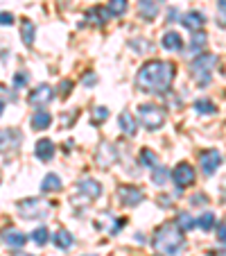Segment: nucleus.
<instances>
[{
  "label": "nucleus",
  "mask_w": 226,
  "mask_h": 256,
  "mask_svg": "<svg viewBox=\"0 0 226 256\" xmlns=\"http://www.w3.org/2000/svg\"><path fill=\"white\" fill-rule=\"evenodd\" d=\"M174 75H177V68L170 62H147L136 75V84L138 88H143L145 93H163L172 86Z\"/></svg>",
  "instance_id": "obj_1"
},
{
  "label": "nucleus",
  "mask_w": 226,
  "mask_h": 256,
  "mask_svg": "<svg viewBox=\"0 0 226 256\" xmlns=\"http://www.w3.org/2000/svg\"><path fill=\"white\" fill-rule=\"evenodd\" d=\"M154 250L161 252V254L168 256H177L179 252L186 247V238H183V232L179 229L177 222H165L163 227L156 229L154 234Z\"/></svg>",
  "instance_id": "obj_2"
},
{
  "label": "nucleus",
  "mask_w": 226,
  "mask_h": 256,
  "mask_svg": "<svg viewBox=\"0 0 226 256\" xmlns=\"http://www.w3.org/2000/svg\"><path fill=\"white\" fill-rule=\"evenodd\" d=\"M217 66V57L215 54H199L197 59L193 62V75H195V82L199 86H208L211 84V75H213V68Z\"/></svg>",
  "instance_id": "obj_3"
},
{
  "label": "nucleus",
  "mask_w": 226,
  "mask_h": 256,
  "mask_svg": "<svg viewBox=\"0 0 226 256\" xmlns=\"http://www.w3.org/2000/svg\"><path fill=\"white\" fill-rule=\"evenodd\" d=\"M138 118H140V122H143L147 130L154 132L165 122V112L161 109V106H156V104H140L138 106Z\"/></svg>",
  "instance_id": "obj_4"
},
{
  "label": "nucleus",
  "mask_w": 226,
  "mask_h": 256,
  "mask_svg": "<svg viewBox=\"0 0 226 256\" xmlns=\"http://www.w3.org/2000/svg\"><path fill=\"white\" fill-rule=\"evenodd\" d=\"M18 216L23 218V220H34V218H41L45 211V206L41 204V200L36 198H27L23 200V202H18Z\"/></svg>",
  "instance_id": "obj_5"
},
{
  "label": "nucleus",
  "mask_w": 226,
  "mask_h": 256,
  "mask_svg": "<svg viewBox=\"0 0 226 256\" xmlns=\"http://www.w3.org/2000/svg\"><path fill=\"white\" fill-rule=\"evenodd\" d=\"M172 182L179 186V188L193 186L195 184V168L190 164H179L177 168L172 170Z\"/></svg>",
  "instance_id": "obj_6"
},
{
  "label": "nucleus",
  "mask_w": 226,
  "mask_h": 256,
  "mask_svg": "<svg viewBox=\"0 0 226 256\" xmlns=\"http://www.w3.org/2000/svg\"><path fill=\"white\" fill-rule=\"evenodd\" d=\"M52 98H54V88L50 86V84H39V86L29 93L27 102L32 106H45L50 100H52Z\"/></svg>",
  "instance_id": "obj_7"
},
{
  "label": "nucleus",
  "mask_w": 226,
  "mask_h": 256,
  "mask_svg": "<svg viewBox=\"0 0 226 256\" xmlns=\"http://www.w3.org/2000/svg\"><path fill=\"white\" fill-rule=\"evenodd\" d=\"M199 166H202V170L206 174H213L222 166V154L217 150H204L199 154Z\"/></svg>",
  "instance_id": "obj_8"
},
{
  "label": "nucleus",
  "mask_w": 226,
  "mask_h": 256,
  "mask_svg": "<svg viewBox=\"0 0 226 256\" xmlns=\"http://www.w3.org/2000/svg\"><path fill=\"white\" fill-rule=\"evenodd\" d=\"M118 198H120V202L125 204V206H138L145 195H143V190L136 188V186H120V188H118Z\"/></svg>",
  "instance_id": "obj_9"
},
{
  "label": "nucleus",
  "mask_w": 226,
  "mask_h": 256,
  "mask_svg": "<svg viewBox=\"0 0 226 256\" xmlns=\"http://www.w3.org/2000/svg\"><path fill=\"white\" fill-rule=\"evenodd\" d=\"M23 140V134L18 130H0V152L16 150Z\"/></svg>",
  "instance_id": "obj_10"
},
{
  "label": "nucleus",
  "mask_w": 226,
  "mask_h": 256,
  "mask_svg": "<svg viewBox=\"0 0 226 256\" xmlns=\"http://www.w3.org/2000/svg\"><path fill=\"white\" fill-rule=\"evenodd\" d=\"M77 188H79V193L84 195L86 200H97L102 195V186H100V182L97 179H82L77 184Z\"/></svg>",
  "instance_id": "obj_11"
},
{
  "label": "nucleus",
  "mask_w": 226,
  "mask_h": 256,
  "mask_svg": "<svg viewBox=\"0 0 226 256\" xmlns=\"http://www.w3.org/2000/svg\"><path fill=\"white\" fill-rule=\"evenodd\" d=\"M34 154H36L39 161L48 164V161L54 156V143L50 138H41L39 143H36V148H34Z\"/></svg>",
  "instance_id": "obj_12"
},
{
  "label": "nucleus",
  "mask_w": 226,
  "mask_h": 256,
  "mask_svg": "<svg viewBox=\"0 0 226 256\" xmlns=\"http://www.w3.org/2000/svg\"><path fill=\"white\" fill-rule=\"evenodd\" d=\"M0 238L9 247H23L25 242H27V236H25L23 232H18V229H5V232L0 234Z\"/></svg>",
  "instance_id": "obj_13"
},
{
  "label": "nucleus",
  "mask_w": 226,
  "mask_h": 256,
  "mask_svg": "<svg viewBox=\"0 0 226 256\" xmlns=\"http://www.w3.org/2000/svg\"><path fill=\"white\" fill-rule=\"evenodd\" d=\"M138 10H140V16H143V18L152 20L159 16L161 0H138Z\"/></svg>",
  "instance_id": "obj_14"
},
{
  "label": "nucleus",
  "mask_w": 226,
  "mask_h": 256,
  "mask_svg": "<svg viewBox=\"0 0 226 256\" xmlns=\"http://www.w3.org/2000/svg\"><path fill=\"white\" fill-rule=\"evenodd\" d=\"M113 161H116V150H113V145L102 143L100 148H97V164H100L102 168H106V166H111Z\"/></svg>",
  "instance_id": "obj_15"
},
{
  "label": "nucleus",
  "mask_w": 226,
  "mask_h": 256,
  "mask_svg": "<svg viewBox=\"0 0 226 256\" xmlns=\"http://www.w3.org/2000/svg\"><path fill=\"white\" fill-rule=\"evenodd\" d=\"M20 36H23V44L27 46V48H32V46H34V36H36V25H34L29 18L20 20Z\"/></svg>",
  "instance_id": "obj_16"
},
{
  "label": "nucleus",
  "mask_w": 226,
  "mask_h": 256,
  "mask_svg": "<svg viewBox=\"0 0 226 256\" xmlns=\"http://www.w3.org/2000/svg\"><path fill=\"white\" fill-rule=\"evenodd\" d=\"M181 23L186 25L188 30H195V32H197L199 28H204V23H206V16H204L202 12H188V14L181 18Z\"/></svg>",
  "instance_id": "obj_17"
},
{
  "label": "nucleus",
  "mask_w": 226,
  "mask_h": 256,
  "mask_svg": "<svg viewBox=\"0 0 226 256\" xmlns=\"http://www.w3.org/2000/svg\"><path fill=\"white\" fill-rule=\"evenodd\" d=\"M109 10L106 7H93L91 12L86 14V18H88V23H93V25H104L106 20H109Z\"/></svg>",
  "instance_id": "obj_18"
},
{
  "label": "nucleus",
  "mask_w": 226,
  "mask_h": 256,
  "mask_svg": "<svg viewBox=\"0 0 226 256\" xmlns=\"http://www.w3.org/2000/svg\"><path fill=\"white\" fill-rule=\"evenodd\" d=\"M118 122H120V130L125 132L127 136H134L136 134V118L131 116L129 112H122L120 118H118Z\"/></svg>",
  "instance_id": "obj_19"
},
{
  "label": "nucleus",
  "mask_w": 226,
  "mask_h": 256,
  "mask_svg": "<svg viewBox=\"0 0 226 256\" xmlns=\"http://www.w3.org/2000/svg\"><path fill=\"white\" fill-rule=\"evenodd\" d=\"M41 190H43V193H57V190H61V179L52 172L45 174L43 184H41Z\"/></svg>",
  "instance_id": "obj_20"
},
{
  "label": "nucleus",
  "mask_w": 226,
  "mask_h": 256,
  "mask_svg": "<svg viewBox=\"0 0 226 256\" xmlns=\"http://www.w3.org/2000/svg\"><path fill=\"white\" fill-rule=\"evenodd\" d=\"M163 48H165V50H183L181 34H177V32L163 34Z\"/></svg>",
  "instance_id": "obj_21"
},
{
  "label": "nucleus",
  "mask_w": 226,
  "mask_h": 256,
  "mask_svg": "<svg viewBox=\"0 0 226 256\" xmlns=\"http://www.w3.org/2000/svg\"><path fill=\"white\" fill-rule=\"evenodd\" d=\"M52 242L57 247H61V250H68V247L75 242V238H72V234H68L66 229H59V232L52 236Z\"/></svg>",
  "instance_id": "obj_22"
},
{
  "label": "nucleus",
  "mask_w": 226,
  "mask_h": 256,
  "mask_svg": "<svg viewBox=\"0 0 226 256\" xmlns=\"http://www.w3.org/2000/svg\"><path fill=\"white\" fill-rule=\"evenodd\" d=\"M140 166H147V168H152L154 170L156 166H161V159H159V154L156 152H152V150H140Z\"/></svg>",
  "instance_id": "obj_23"
},
{
  "label": "nucleus",
  "mask_w": 226,
  "mask_h": 256,
  "mask_svg": "<svg viewBox=\"0 0 226 256\" xmlns=\"http://www.w3.org/2000/svg\"><path fill=\"white\" fill-rule=\"evenodd\" d=\"M50 122H52V116L48 112H36L32 116V127L34 130H48Z\"/></svg>",
  "instance_id": "obj_24"
},
{
  "label": "nucleus",
  "mask_w": 226,
  "mask_h": 256,
  "mask_svg": "<svg viewBox=\"0 0 226 256\" xmlns=\"http://www.w3.org/2000/svg\"><path fill=\"white\" fill-rule=\"evenodd\" d=\"M195 112L204 114V116H211V114L217 112V106L213 104L211 100H197V102H195Z\"/></svg>",
  "instance_id": "obj_25"
},
{
  "label": "nucleus",
  "mask_w": 226,
  "mask_h": 256,
  "mask_svg": "<svg viewBox=\"0 0 226 256\" xmlns=\"http://www.w3.org/2000/svg\"><path fill=\"white\" fill-rule=\"evenodd\" d=\"M109 14L111 16H122L127 12V0H109Z\"/></svg>",
  "instance_id": "obj_26"
},
{
  "label": "nucleus",
  "mask_w": 226,
  "mask_h": 256,
  "mask_svg": "<svg viewBox=\"0 0 226 256\" xmlns=\"http://www.w3.org/2000/svg\"><path fill=\"white\" fill-rule=\"evenodd\" d=\"M206 44H208V39H206V34L204 32H197L193 36V41H190V50H193V54H197L199 50H204L206 48Z\"/></svg>",
  "instance_id": "obj_27"
},
{
  "label": "nucleus",
  "mask_w": 226,
  "mask_h": 256,
  "mask_svg": "<svg viewBox=\"0 0 226 256\" xmlns=\"http://www.w3.org/2000/svg\"><path fill=\"white\" fill-rule=\"evenodd\" d=\"M152 182H154L156 186H163L165 182H168V170H165V166H156L154 172H152Z\"/></svg>",
  "instance_id": "obj_28"
},
{
  "label": "nucleus",
  "mask_w": 226,
  "mask_h": 256,
  "mask_svg": "<svg viewBox=\"0 0 226 256\" xmlns=\"http://www.w3.org/2000/svg\"><path fill=\"white\" fill-rule=\"evenodd\" d=\"M215 220L217 218L213 216V213H204V216L197 220V224H199V229H204V232H211V229L215 227Z\"/></svg>",
  "instance_id": "obj_29"
},
{
  "label": "nucleus",
  "mask_w": 226,
  "mask_h": 256,
  "mask_svg": "<svg viewBox=\"0 0 226 256\" xmlns=\"http://www.w3.org/2000/svg\"><path fill=\"white\" fill-rule=\"evenodd\" d=\"M177 224H179V229H181V232H190V229L197 224V220H193L188 213H181V216H179V220H177Z\"/></svg>",
  "instance_id": "obj_30"
},
{
  "label": "nucleus",
  "mask_w": 226,
  "mask_h": 256,
  "mask_svg": "<svg viewBox=\"0 0 226 256\" xmlns=\"http://www.w3.org/2000/svg\"><path fill=\"white\" fill-rule=\"evenodd\" d=\"M32 240L36 242V245H45V242L50 240V234L45 227H39V229H34L32 232Z\"/></svg>",
  "instance_id": "obj_31"
},
{
  "label": "nucleus",
  "mask_w": 226,
  "mask_h": 256,
  "mask_svg": "<svg viewBox=\"0 0 226 256\" xmlns=\"http://www.w3.org/2000/svg\"><path fill=\"white\" fill-rule=\"evenodd\" d=\"M106 118H109V109L106 106H95L91 114V120L95 122V125H100V122H104Z\"/></svg>",
  "instance_id": "obj_32"
},
{
  "label": "nucleus",
  "mask_w": 226,
  "mask_h": 256,
  "mask_svg": "<svg viewBox=\"0 0 226 256\" xmlns=\"http://www.w3.org/2000/svg\"><path fill=\"white\" fill-rule=\"evenodd\" d=\"M27 82H29L27 70H18V72L14 75V88H23Z\"/></svg>",
  "instance_id": "obj_33"
},
{
  "label": "nucleus",
  "mask_w": 226,
  "mask_h": 256,
  "mask_svg": "<svg viewBox=\"0 0 226 256\" xmlns=\"http://www.w3.org/2000/svg\"><path fill=\"white\" fill-rule=\"evenodd\" d=\"M217 240H220L222 245H226V218L217 224Z\"/></svg>",
  "instance_id": "obj_34"
},
{
  "label": "nucleus",
  "mask_w": 226,
  "mask_h": 256,
  "mask_svg": "<svg viewBox=\"0 0 226 256\" xmlns=\"http://www.w3.org/2000/svg\"><path fill=\"white\" fill-rule=\"evenodd\" d=\"M70 88H72V82H70V80H63L61 86H59V91H61V98H68V96H70Z\"/></svg>",
  "instance_id": "obj_35"
},
{
  "label": "nucleus",
  "mask_w": 226,
  "mask_h": 256,
  "mask_svg": "<svg viewBox=\"0 0 226 256\" xmlns=\"http://www.w3.org/2000/svg\"><path fill=\"white\" fill-rule=\"evenodd\" d=\"M0 25H14V16L9 12H2L0 14Z\"/></svg>",
  "instance_id": "obj_36"
},
{
  "label": "nucleus",
  "mask_w": 226,
  "mask_h": 256,
  "mask_svg": "<svg viewBox=\"0 0 226 256\" xmlns=\"http://www.w3.org/2000/svg\"><path fill=\"white\" fill-rule=\"evenodd\" d=\"M208 200H206V195H195L193 198V206H204Z\"/></svg>",
  "instance_id": "obj_37"
},
{
  "label": "nucleus",
  "mask_w": 226,
  "mask_h": 256,
  "mask_svg": "<svg viewBox=\"0 0 226 256\" xmlns=\"http://www.w3.org/2000/svg\"><path fill=\"white\" fill-rule=\"evenodd\" d=\"M131 46H136V48H140V50H152V44H149V41H145V44H140V41H131Z\"/></svg>",
  "instance_id": "obj_38"
},
{
  "label": "nucleus",
  "mask_w": 226,
  "mask_h": 256,
  "mask_svg": "<svg viewBox=\"0 0 226 256\" xmlns=\"http://www.w3.org/2000/svg\"><path fill=\"white\" fill-rule=\"evenodd\" d=\"M95 82H97L95 75H86V78H84V84H86V86H93Z\"/></svg>",
  "instance_id": "obj_39"
},
{
  "label": "nucleus",
  "mask_w": 226,
  "mask_h": 256,
  "mask_svg": "<svg viewBox=\"0 0 226 256\" xmlns=\"http://www.w3.org/2000/svg\"><path fill=\"white\" fill-rule=\"evenodd\" d=\"M217 2H220V10L226 12V0H217Z\"/></svg>",
  "instance_id": "obj_40"
},
{
  "label": "nucleus",
  "mask_w": 226,
  "mask_h": 256,
  "mask_svg": "<svg viewBox=\"0 0 226 256\" xmlns=\"http://www.w3.org/2000/svg\"><path fill=\"white\" fill-rule=\"evenodd\" d=\"M2 114H5V102L0 100V116H2Z\"/></svg>",
  "instance_id": "obj_41"
},
{
  "label": "nucleus",
  "mask_w": 226,
  "mask_h": 256,
  "mask_svg": "<svg viewBox=\"0 0 226 256\" xmlns=\"http://www.w3.org/2000/svg\"><path fill=\"white\" fill-rule=\"evenodd\" d=\"M14 256H32V254H25V252H20V254H14Z\"/></svg>",
  "instance_id": "obj_42"
},
{
  "label": "nucleus",
  "mask_w": 226,
  "mask_h": 256,
  "mask_svg": "<svg viewBox=\"0 0 226 256\" xmlns=\"http://www.w3.org/2000/svg\"><path fill=\"white\" fill-rule=\"evenodd\" d=\"M224 256H226V254H224Z\"/></svg>",
  "instance_id": "obj_43"
}]
</instances>
